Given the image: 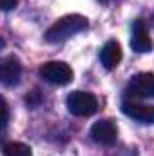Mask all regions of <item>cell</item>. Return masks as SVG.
Masks as SVG:
<instances>
[{
	"instance_id": "13",
	"label": "cell",
	"mask_w": 154,
	"mask_h": 156,
	"mask_svg": "<svg viewBox=\"0 0 154 156\" xmlns=\"http://www.w3.org/2000/svg\"><path fill=\"white\" fill-rule=\"evenodd\" d=\"M102 4H111V2H114V0H100Z\"/></svg>"
},
{
	"instance_id": "1",
	"label": "cell",
	"mask_w": 154,
	"mask_h": 156,
	"mask_svg": "<svg viewBox=\"0 0 154 156\" xmlns=\"http://www.w3.org/2000/svg\"><path fill=\"white\" fill-rule=\"evenodd\" d=\"M87 27H89V22H87L85 16H82V15H67V16H62L60 20H56L47 29L45 40L51 42V44H58V42L71 38L73 35H76V33L87 29Z\"/></svg>"
},
{
	"instance_id": "7",
	"label": "cell",
	"mask_w": 154,
	"mask_h": 156,
	"mask_svg": "<svg viewBox=\"0 0 154 156\" xmlns=\"http://www.w3.org/2000/svg\"><path fill=\"white\" fill-rule=\"evenodd\" d=\"M121 111L129 118L140 122V123H154V105L149 104H138V102H123Z\"/></svg>"
},
{
	"instance_id": "9",
	"label": "cell",
	"mask_w": 154,
	"mask_h": 156,
	"mask_svg": "<svg viewBox=\"0 0 154 156\" xmlns=\"http://www.w3.org/2000/svg\"><path fill=\"white\" fill-rule=\"evenodd\" d=\"M121 47H120V44L116 42V40H109V42H105V45L102 47V51H100V62H102V66L105 67V69H116L118 67V64L121 62Z\"/></svg>"
},
{
	"instance_id": "11",
	"label": "cell",
	"mask_w": 154,
	"mask_h": 156,
	"mask_svg": "<svg viewBox=\"0 0 154 156\" xmlns=\"http://www.w3.org/2000/svg\"><path fill=\"white\" fill-rule=\"evenodd\" d=\"M7 122H9V109H7L5 100H2V127H4V129H5Z\"/></svg>"
},
{
	"instance_id": "8",
	"label": "cell",
	"mask_w": 154,
	"mask_h": 156,
	"mask_svg": "<svg viewBox=\"0 0 154 156\" xmlns=\"http://www.w3.org/2000/svg\"><path fill=\"white\" fill-rule=\"evenodd\" d=\"M22 75V64L15 55H9L0 64V80L4 85H16Z\"/></svg>"
},
{
	"instance_id": "12",
	"label": "cell",
	"mask_w": 154,
	"mask_h": 156,
	"mask_svg": "<svg viewBox=\"0 0 154 156\" xmlns=\"http://www.w3.org/2000/svg\"><path fill=\"white\" fill-rule=\"evenodd\" d=\"M18 0H0V7L2 11H11L13 7H16Z\"/></svg>"
},
{
	"instance_id": "6",
	"label": "cell",
	"mask_w": 154,
	"mask_h": 156,
	"mask_svg": "<svg viewBox=\"0 0 154 156\" xmlns=\"http://www.w3.org/2000/svg\"><path fill=\"white\" fill-rule=\"evenodd\" d=\"M131 47L136 53H149L152 51V40L149 37L147 26L143 20H134L132 29H131Z\"/></svg>"
},
{
	"instance_id": "3",
	"label": "cell",
	"mask_w": 154,
	"mask_h": 156,
	"mask_svg": "<svg viewBox=\"0 0 154 156\" xmlns=\"http://www.w3.org/2000/svg\"><path fill=\"white\" fill-rule=\"evenodd\" d=\"M40 76L53 85H67L73 80V69L65 62H47L40 67Z\"/></svg>"
},
{
	"instance_id": "10",
	"label": "cell",
	"mask_w": 154,
	"mask_h": 156,
	"mask_svg": "<svg viewBox=\"0 0 154 156\" xmlns=\"http://www.w3.org/2000/svg\"><path fill=\"white\" fill-rule=\"evenodd\" d=\"M4 156H33L31 147L22 142H7L4 144Z\"/></svg>"
},
{
	"instance_id": "5",
	"label": "cell",
	"mask_w": 154,
	"mask_h": 156,
	"mask_svg": "<svg viewBox=\"0 0 154 156\" xmlns=\"http://www.w3.org/2000/svg\"><path fill=\"white\" fill-rule=\"evenodd\" d=\"M89 134H91L93 142H96L100 145H113L118 138V127L113 120H100V122L93 123Z\"/></svg>"
},
{
	"instance_id": "4",
	"label": "cell",
	"mask_w": 154,
	"mask_h": 156,
	"mask_svg": "<svg viewBox=\"0 0 154 156\" xmlns=\"http://www.w3.org/2000/svg\"><path fill=\"white\" fill-rule=\"evenodd\" d=\"M127 94L132 98H154V75L152 73L134 75L127 85Z\"/></svg>"
},
{
	"instance_id": "2",
	"label": "cell",
	"mask_w": 154,
	"mask_h": 156,
	"mask_svg": "<svg viewBox=\"0 0 154 156\" xmlns=\"http://www.w3.org/2000/svg\"><path fill=\"white\" fill-rule=\"evenodd\" d=\"M67 109L75 116H91L98 111V100L93 93L73 91L67 96Z\"/></svg>"
}]
</instances>
